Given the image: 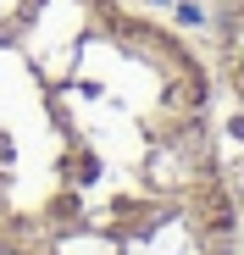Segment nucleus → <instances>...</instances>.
<instances>
[]
</instances>
